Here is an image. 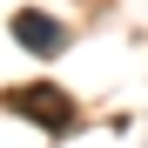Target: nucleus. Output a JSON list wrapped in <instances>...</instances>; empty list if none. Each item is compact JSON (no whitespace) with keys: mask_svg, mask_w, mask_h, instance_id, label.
<instances>
[{"mask_svg":"<svg viewBox=\"0 0 148 148\" xmlns=\"http://www.w3.org/2000/svg\"><path fill=\"white\" fill-rule=\"evenodd\" d=\"M14 40L27 47V54H61V47H67L61 20H54V14H34V7H20V14H14Z\"/></svg>","mask_w":148,"mask_h":148,"instance_id":"nucleus-2","label":"nucleus"},{"mask_svg":"<svg viewBox=\"0 0 148 148\" xmlns=\"http://www.w3.org/2000/svg\"><path fill=\"white\" fill-rule=\"evenodd\" d=\"M7 108H14V114L47 121L54 135H61V128H74V101H67L61 88H14V94H7Z\"/></svg>","mask_w":148,"mask_h":148,"instance_id":"nucleus-1","label":"nucleus"}]
</instances>
